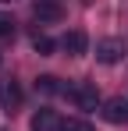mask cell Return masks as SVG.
Instances as JSON below:
<instances>
[{"mask_svg": "<svg viewBox=\"0 0 128 131\" xmlns=\"http://www.w3.org/2000/svg\"><path fill=\"white\" fill-rule=\"evenodd\" d=\"M100 113H103L107 124H128V99H107L103 106H100Z\"/></svg>", "mask_w": 128, "mask_h": 131, "instance_id": "obj_2", "label": "cell"}, {"mask_svg": "<svg viewBox=\"0 0 128 131\" xmlns=\"http://www.w3.org/2000/svg\"><path fill=\"white\" fill-rule=\"evenodd\" d=\"M32 46H36V53H43V57H46V53H53V39H50V36H36Z\"/></svg>", "mask_w": 128, "mask_h": 131, "instance_id": "obj_9", "label": "cell"}, {"mask_svg": "<svg viewBox=\"0 0 128 131\" xmlns=\"http://www.w3.org/2000/svg\"><path fill=\"white\" fill-rule=\"evenodd\" d=\"M64 96H68L78 110H85V113H93V110L103 106V103H100V92H96L93 82H71V85H64Z\"/></svg>", "mask_w": 128, "mask_h": 131, "instance_id": "obj_1", "label": "cell"}, {"mask_svg": "<svg viewBox=\"0 0 128 131\" xmlns=\"http://www.w3.org/2000/svg\"><path fill=\"white\" fill-rule=\"evenodd\" d=\"M0 106L7 110V113H14V110L21 106V89H18L14 78H4V82H0Z\"/></svg>", "mask_w": 128, "mask_h": 131, "instance_id": "obj_3", "label": "cell"}, {"mask_svg": "<svg viewBox=\"0 0 128 131\" xmlns=\"http://www.w3.org/2000/svg\"><path fill=\"white\" fill-rule=\"evenodd\" d=\"M32 14H36L39 21H61V18H64L61 4H53V0H36V7H32Z\"/></svg>", "mask_w": 128, "mask_h": 131, "instance_id": "obj_7", "label": "cell"}, {"mask_svg": "<svg viewBox=\"0 0 128 131\" xmlns=\"http://www.w3.org/2000/svg\"><path fill=\"white\" fill-rule=\"evenodd\" d=\"M61 46H64V53H68V57H82V53H85V46H89V39H85V32H82V28H71V32H64Z\"/></svg>", "mask_w": 128, "mask_h": 131, "instance_id": "obj_5", "label": "cell"}, {"mask_svg": "<svg viewBox=\"0 0 128 131\" xmlns=\"http://www.w3.org/2000/svg\"><path fill=\"white\" fill-rule=\"evenodd\" d=\"M121 53H125V43H121V39H103V43L96 46V57H100L103 64H117Z\"/></svg>", "mask_w": 128, "mask_h": 131, "instance_id": "obj_6", "label": "cell"}, {"mask_svg": "<svg viewBox=\"0 0 128 131\" xmlns=\"http://www.w3.org/2000/svg\"><path fill=\"white\" fill-rule=\"evenodd\" d=\"M0 4H11V0H0Z\"/></svg>", "mask_w": 128, "mask_h": 131, "instance_id": "obj_12", "label": "cell"}, {"mask_svg": "<svg viewBox=\"0 0 128 131\" xmlns=\"http://www.w3.org/2000/svg\"><path fill=\"white\" fill-rule=\"evenodd\" d=\"M0 36H14V21L0 14Z\"/></svg>", "mask_w": 128, "mask_h": 131, "instance_id": "obj_11", "label": "cell"}, {"mask_svg": "<svg viewBox=\"0 0 128 131\" xmlns=\"http://www.w3.org/2000/svg\"><path fill=\"white\" fill-rule=\"evenodd\" d=\"M36 92H43V96H53V92H64V85L53 78V74H43V78H36Z\"/></svg>", "mask_w": 128, "mask_h": 131, "instance_id": "obj_8", "label": "cell"}, {"mask_svg": "<svg viewBox=\"0 0 128 131\" xmlns=\"http://www.w3.org/2000/svg\"><path fill=\"white\" fill-rule=\"evenodd\" d=\"M0 131H7V128H0Z\"/></svg>", "mask_w": 128, "mask_h": 131, "instance_id": "obj_13", "label": "cell"}, {"mask_svg": "<svg viewBox=\"0 0 128 131\" xmlns=\"http://www.w3.org/2000/svg\"><path fill=\"white\" fill-rule=\"evenodd\" d=\"M61 124H64V121L53 113V110H36L32 121H29V128H32V131H61Z\"/></svg>", "mask_w": 128, "mask_h": 131, "instance_id": "obj_4", "label": "cell"}, {"mask_svg": "<svg viewBox=\"0 0 128 131\" xmlns=\"http://www.w3.org/2000/svg\"><path fill=\"white\" fill-rule=\"evenodd\" d=\"M61 131H93V128H89L85 121H64V124H61Z\"/></svg>", "mask_w": 128, "mask_h": 131, "instance_id": "obj_10", "label": "cell"}]
</instances>
